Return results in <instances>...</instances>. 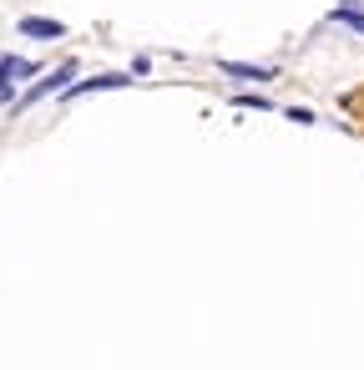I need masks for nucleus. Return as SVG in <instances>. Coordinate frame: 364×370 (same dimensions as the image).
I'll return each mask as SVG.
<instances>
[{
    "label": "nucleus",
    "instance_id": "39448f33",
    "mask_svg": "<svg viewBox=\"0 0 364 370\" xmlns=\"http://www.w3.org/2000/svg\"><path fill=\"white\" fill-rule=\"evenodd\" d=\"M334 21H339V26H349V31H359V36H364V11H359V6H354V0H344V6H334Z\"/></svg>",
    "mask_w": 364,
    "mask_h": 370
},
{
    "label": "nucleus",
    "instance_id": "423d86ee",
    "mask_svg": "<svg viewBox=\"0 0 364 370\" xmlns=\"http://www.w3.org/2000/svg\"><path fill=\"white\" fill-rule=\"evenodd\" d=\"M16 56H0V101H11V86H16Z\"/></svg>",
    "mask_w": 364,
    "mask_h": 370
},
{
    "label": "nucleus",
    "instance_id": "f03ea898",
    "mask_svg": "<svg viewBox=\"0 0 364 370\" xmlns=\"http://www.w3.org/2000/svg\"><path fill=\"white\" fill-rule=\"evenodd\" d=\"M132 76L127 71H101V76H86V81H66L61 86V101H76V96H91V91H121Z\"/></svg>",
    "mask_w": 364,
    "mask_h": 370
},
{
    "label": "nucleus",
    "instance_id": "20e7f679",
    "mask_svg": "<svg viewBox=\"0 0 364 370\" xmlns=\"http://www.w3.org/2000/svg\"><path fill=\"white\" fill-rule=\"evenodd\" d=\"M16 26H21V36H31V41H61V36H66V26H61V21H41V16H21Z\"/></svg>",
    "mask_w": 364,
    "mask_h": 370
},
{
    "label": "nucleus",
    "instance_id": "f257e3e1",
    "mask_svg": "<svg viewBox=\"0 0 364 370\" xmlns=\"http://www.w3.org/2000/svg\"><path fill=\"white\" fill-rule=\"evenodd\" d=\"M76 76V61H61L56 71H46V76H36L31 86H26V96H16V112H26V107H36V101H46V96H56L61 86H66Z\"/></svg>",
    "mask_w": 364,
    "mask_h": 370
},
{
    "label": "nucleus",
    "instance_id": "0eeeda50",
    "mask_svg": "<svg viewBox=\"0 0 364 370\" xmlns=\"http://www.w3.org/2000/svg\"><path fill=\"white\" fill-rule=\"evenodd\" d=\"M233 107H258V112H273V101H268V96H258V91H238V96H233Z\"/></svg>",
    "mask_w": 364,
    "mask_h": 370
},
{
    "label": "nucleus",
    "instance_id": "7ed1b4c3",
    "mask_svg": "<svg viewBox=\"0 0 364 370\" xmlns=\"http://www.w3.org/2000/svg\"><path fill=\"white\" fill-rule=\"evenodd\" d=\"M218 71H228V76H238V81H273V66H253V61H228V56H218Z\"/></svg>",
    "mask_w": 364,
    "mask_h": 370
}]
</instances>
